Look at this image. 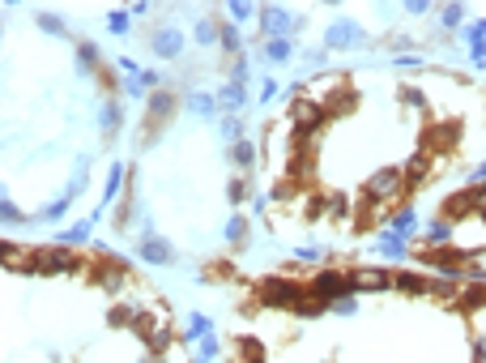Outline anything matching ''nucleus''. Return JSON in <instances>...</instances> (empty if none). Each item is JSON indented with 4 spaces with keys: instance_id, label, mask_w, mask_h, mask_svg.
I'll list each match as a JSON object with an SVG mask.
<instances>
[{
    "instance_id": "f257e3e1",
    "label": "nucleus",
    "mask_w": 486,
    "mask_h": 363,
    "mask_svg": "<svg viewBox=\"0 0 486 363\" xmlns=\"http://www.w3.org/2000/svg\"><path fill=\"white\" fill-rule=\"evenodd\" d=\"M171 115H175V94L158 90V94H153V99L145 103V124H141V137H145V141H153V137H158V129L167 124Z\"/></svg>"
},
{
    "instance_id": "f03ea898",
    "label": "nucleus",
    "mask_w": 486,
    "mask_h": 363,
    "mask_svg": "<svg viewBox=\"0 0 486 363\" xmlns=\"http://www.w3.org/2000/svg\"><path fill=\"white\" fill-rule=\"evenodd\" d=\"M256 17H261V39H286L290 26H299L303 17H290L286 9H277V5H265V9H256Z\"/></svg>"
},
{
    "instance_id": "7ed1b4c3",
    "label": "nucleus",
    "mask_w": 486,
    "mask_h": 363,
    "mask_svg": "<svg viewBox=\"0 0 486 363\" xmlns=\"http://www.w3.org/2000/svg\"><path fill=\"white\" fill-rule=\"evenodd\" d=\"M149 52L162 56V60H175L179 52H184V35H179V30H158V35H149Z\"/></svg>"
},
{
    "instance_id": "20e7f679",
    "label": "nucleus",
    "mask_w": 486,
    "mask_h": 363,
    "mask_svg": "<svg viewBox=\"0 0 486 363\" xmlns=\"http://www.w3.org/2000/svg\"><path fill=\"white\" fill-rule=\"evenodd\" d=\"M141 257H145V261H153V265H171V261H175V248L167 244V239L145 235V239H141Z\"/></svg>"
},
{
    "instance_id": "39448f33",
    "label": "nucleus",
    "mask_w": 486,
    "mask_h": 363,
    "mask_svg": "<svg viewBox=\"0 0 486 363\" xmlns=\"http://www.w3.org/2000/svg\"><path fill=\"white\" fill-rule=\"evenodd\" d=\"M218 43H222V52H226L230 60H239V47H243V43H239V30L230 26V21H222V26H218Z\"/></svg>"
},
{
    "instance_id": "423d86ee",
    "label": "nucleus",
    "mask_w": 486,
    "mask_h": 363,
    "mask_svg": "<svg viewBox=\"0 0 486 363\" xmlns=\"http://www.w3.org/2000/svg\"><path fill=\"white\" fill-rule=\"evenodd\" d=\"M358 39V26H350V21H337V26L328 30V47H350Z\"/></svg>"
},
{
    "instance_id": "0eeeda50",
    "label": "nucleus",
    "mask_w": 486,
    "mask_h": 363,
    "mask_svg": "<svg viewBox=\"0 0 486 363\" xmlns=\"http://www.w3.org/2000/svg\"><path fill=\"white\" fill-rule=\"evenodd\" d=\"M218 103H222L226 111H239V107H243V86H239V82L222 86V90H218Z\"/></svg>"
},
{
    "instance_id": "6e6552de",
    "label": "nucleus",
    "mask_w": 486,
    "mask_h": 363,
    "mask_svg": "<svg viewBox=\"0 0 486 363\" xmlns=\"http://www.w3.org/2000/svg\"><path fill=\"white\" fill-rule=\"evenodd\" d=\"M77 60L86 64V73H102V64H98V47H94V43H77Z\"/></svg>"
},
{
    "instance_id": "1a4fd4ad",
    "label": "nucleus",
    "mask_w": 486,
    "mask_h": 363,
    "mask_svg": "<svg viewBox=\"0 0 486 363\" xmlns=\"http://www.w3.org/2000/svg\"><path fill=\"white\" fill-rule=\"evenodd\" d=\"M265 56H269V60H290L295 47H290V39H269V43H265Z\"/></svg>"
},
{
    "instance_id": "9d476101",
    "label": "nucleus",
    "mask_w": 486,
    "mask_h": 363,
    "mask_svg": "<svg viewBox=\"0 0 486 363\" xmlns=\"http://www.w3.org/2000/svg\"><path fill=\"white\" fill-rule=\"evenodd\" d=\"M230 158H235L239 167H252L256 162V145L252 141H235V145H230Z\"/></svg>"
},
{
    "instance_id": "9b49d317",
    "label": "nucleus",
    "mask_w": 486,
    "mask_h": 363,
    "mask_svg": "<svg viewBox=\"0 0 486 363\" xmlns=\"http://www.w3.org/2000/svg\"><path fill=\"white\" fill-rule=\"evenodd\" d=\"M120 120H124V115H120V103H107V107H102V129H107V133L120 129Z\"/></svg>"
},
{
    "instance_id": "f8f14e48",
    "label": "nucleus",
    "mask_w": 486,
    "mask_h": 363,
    "mask_svg": "<svg viewBox=\"0 0 486 363\" xmlns=\"http://www.w3.org/2000/svg\"><path fill=\"white\" fill-rule=\"evenodd\" d=\"M226 197L235 201V205H239V201H247V180H230V184H226Z\"/></svg>"
},
{
    "instance_id": "ddd939ff",
    "label": "nucleus",
    "mask_w": 486,
    "mask_h": 363,
    "mask_svg": "<svg viewBox=\"0 0 486 363\" xmlns=\"http://www.w3.org/2000/svg\"><path fill=\"white\" fill-rule=\"evenodd\" d=\"M86 235H90V223H73V227L64 231V244H82Z\"/></svg>"
},
{
    "instance_id": "4468645a",
    "label": "nucleus",
    "mask_w": 486,
    "mask_h": 363,
    "mask_svg": "<svg viewBox=\"0 0 486 363\" xmlns=\"http://www.w3.org/2000/svg\"><path fill=\"white\" fill-rule=\"evenodd\" d=\"M401 252H405L401 235H389V239H384V244H380V257H401Z\"/></svg>"
},
{
    "instance_id": "2eb2a0df",
    "label": "nucleus",
    "mask_w": 486,
    "mask_h": 363,
    "mask_svg": "<svg viewBox=\"0 0 486 363\" xmlns=\"http://www.w3.org/2000/svg\"><path fill=\"white\" fill-rule=\"evenodd\" d=\"M39 26H43V30H51V35H64V21H60L56 13H39Z\"/></svg>"
},
{
    "instance_id": "dca6fc26",
    "label": "nucleus",
    "mask_w": 486,
    "mask_h": 363,
    "mask_svg": "<svg viewBox=\"0 0 486 363\" xmlns=\"http://www.w3.org/2000/svg\"><path fill=\"white\" fill-rule=\"evenodd\" d=\"M460 21H465V9H460V5H448V9H444V26H460Z\"/></svg>"
},
{
    "instance_id": "f3484780",
    "label": "nucleus",
    "mask_w": 486,
    "mask_h": 363,
    "mask_svg": "<svg viewBox=\"0 0 486 363\" xmlns=\"http://www.w3.org/2000/svg\"><path fill=\"white\" fill-rule=\"evenodd\" d=\"M188 103H192V111H200V115H205V111H209V107H214V99H209V94H192V99H188Z\"/></svg>"
},
{
    "instance_id": "a211bd4d",
    "label": "nucleus",
    "mask_w": 486,
    "mask_h": 363,
    "mask_svg": "<svg viewBox=\"0 0 486 363\" xmlns=\"http://www.w3.org/2000/svg\"><path fill=\"white\" fill-rule=\"evenodd\" d=\"M230 17H239V21H247V17H252V5H243V0H235V5H230Z\"/></svg>"
},
{
    "instance_id": "6ab92c4d",
    "label": "nucleus",
    "mask_w": 486,
    "mask_h": 363,
    "mask_svg": "<svg viewBox=\"0 0 486 363\" xmlns=\"http://www.w3.org/2000/svg\"><path fill=\"white\" fill-rule=\"evenodd\" d=\"M111 30H115V35L128 30V13H111Z\"/></svg>"
},
{
    "instance_id": "aec40b11",
    "label": "nucleus",
    "mask_w": 486,
    "mask_h": 363,
    "mask_svg": "<svg viewBox=\"0 0 486 363\" xmlns=\"http://www.w3.org/2000/svg\"><path fill=\"white\" fill-rule=\"evenodd\" d=\"M474 180H486V162H482V167H478V171H474Z\"/></svg>"
}]
</instances>
